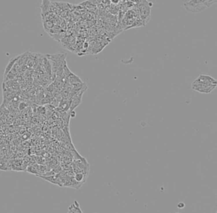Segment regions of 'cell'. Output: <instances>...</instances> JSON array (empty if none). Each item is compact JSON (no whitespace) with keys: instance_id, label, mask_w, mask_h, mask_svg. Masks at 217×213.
Here are the masks:
<instances>
[{"instance_id":"7a4b0ae2","label":"cell","mask_w":217,"mask_h":213,"mask_svg":"<svg viewBox=\"0 0 217 213\" xmlns=\"http://www.w3.org/2000/svg\"><path fill=\"white\" fill-rule=\"evenodd\" d=\"M217 85L216 84H192V90L200 92V93H204V94H209L212 92L216 88Z\"/></svg>"},{"instance_id":"8fae6325","label":"cell","mask_w":217,"mask_h":213,"mask_svg":"<svg viewBox=\"0 0 217 213\" xmlns=\"http://www.w3.org/2000/svg\"><path fill=\"white\" fill-rule=\"evenodd\" d=\"M177 208H179V209H182V208L185 207V203L183 201H180V202L177 203Z\"/></svg>"},{"instance_id":"ba28073f","label":"cell","mask_w":217,"mask_h":213,"mask_svg":"<svg viewBox=\"0 0 217 213\" xmlns=\"http://www.w3.org/2000/svg\"><path fill=\"white\" fill-rule=\"evenodd\" d=\"M68 212H78L82 213L81 209L80 208V205L77 201H74V203L72 205H71V206L68 208Z\"/></svg>"},{"instance_id":"3957f363","label":"cell","mask_w":217,"mask_h":213,"mask_svg":"<svg viewBox=\"0 0 217 213\" xmlns=\"http://www.w3.org/2000/svg\"><path fill=\"white\" fill-rule=\"evenodd\" d=\"M216 84L217 85V80L212 76L207 75H200L193 82L192 84Z\"/></svg>"},{"instance_id":"30bf717a","label":"cell","mask_w":217,"mask_h":213,"mask_svg":"<svg viewBox=\"0 0 217 213\" xmlns=\"http://www.w3.org/2000/svg\"><path fill=\"white\" fill-rule=\"evenodd\" d=\"M27 107H28V104H27V103L24 102V101H20V103H19V105H18V109H19L20 111H23L24 109H26Z\"/></svg>"},{"instance_id":"5b68a950","label":"cell","mask_w":217,"mask_h":213,"mask_svg":"<svg viewBox=\"0 0 217 213\" xmlns=\"http://www.w3.org/2000/svg\"><path fill=\"white\" fill-rule=\"evenodd\" d=\"M81 82H83L81 80V79L78 76V75H75L73 72L71 71V73L69 74L68 77H67V80H65V84H70V85H74V84H77V83H81Z\"/></svg>"},{"instance_id":"5bb4252c","label":"cell","mask_w":217,"mask_h":213,"mask_svg":"<svg viewBox=\"0 0 217 213\" xmlns=\"http://www.w3.org/2000/svg\"><path fill=\"white\" fill-rule=\"evenodd\" d=\"M188 1H190V0H182V3H185V2H188Z\"/></svg>"},{"instance_id":"4fadbf2b","label":"cell","mask_w":217,"mask_h":213,"mask_svg":"<svg viewBox=\"0 0 217 213\" xmlns=\"http://www.w3.org/2000/svg\"><path fill=\"white\" fill-rule=\"evenodd\" d=\"M120 0H110V2L113 3V4H118L120 3Z\"/></svg>"},{"instance_id":"277c9868","label":"cell","mask_w":217,"mask_h":213,"mask_svg":"<svg viewBox=\"0 0 217 213\" xmlns=\"http://www.w3.org/2000/svg\"><path fill=\"white\" fill-rule=\"evenodd\" d=\"M40 178H42V179H44V180H47V181H49V182H50L52 184H57V185H59V186H63V184H62V182H61V178H59V174H57L56 175L55 174H53V175H49V176H45V175H42V174H39L38 175Z\"/></svg>"},{"instance_id":"9c48e42d","label":"cell","mask_w":217,"mask_h":213,"mask_svg":"<svg viewBox=\"0 0 217 213\" xmlns=\"http://www.w3.org/2000/svg\"><path fill=\"white\" fill-rule=\"evenodd\" d=\"M87 177L88 176L85 175L82 173H76V174L74 176V178H75L76 181L79 182V183H81L83 184L86 182V180H87Z\"/></svg>"},{"instance_id":"6da1fadb","label":"cell","mask_w":217,"mask_h":213,"mask_svg":"<svg viewBox=\"0 0 217 213\" xmlns=\"http://www.w3.org/2000/svg\"><path fill=\"white\" fill-rule=\"evenodd\" d=\"M216 2L217 0H190L182 3V6L187 12L196 14L204 12Z\"/></svg>"},{"instance_id":"8992f818","label":"cell","mask_w":217,"mask_h":213,"mask_svg":"<svg viewBox=\"0 0 217 213\" xmlns=\"http://www.w3.org/2000/svg\"><path fill=\"white\" fill-rule=\"evenodd\" d=\"M0 170L10 171L11 170V164H10V161H7L4 158H0Z\"/></svg>"},{"instance_id":"7c38bea8","label":"cell","mask_w":217,"mask_h":213,"mask_svg":"<svg viewBox=\"0 0 217 213\" xmlns=\"http://www.w3.org/2000/svg\"><path fill=\"white\" fill-rule=\"evenodd\" d=\"M4 108H5V107H3V105H1V106H0V118H1V116H2V115H3V113Z\"/></svg>"},{"instance_id":"52a82bcc","label":"cell","mask_w":217,"mask_h":213,"mask_svg":"<svg viewBox=\"0 0 217 213\" xmlns=\"http://www.w3.org/2000/svg\"><path fill=\"white\" fill-rule=\"evenodd\" d=\"M19 58H20V55L17 56V57H15V58L11 59L10 60V62H9V63L7 64V66H6V68H5V70H4V73H3V76H5V75H7V74L11 70V69L13 68L14 64L18 61Z\"/></svg>"}]
</instances>
